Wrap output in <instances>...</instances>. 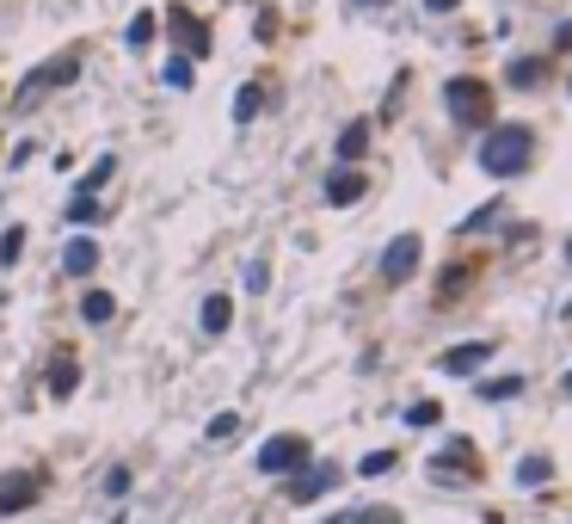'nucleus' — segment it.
Listing matches in <instances>:
<instances>
[{"mask_svg": "<svg viewBox=\"0 0 572 524\" xmlns=\"http://www.w3.org/2000/svg\"><path fill=\"white\" fill-rule=\"evenodd\" d=\"M530 161H535L530 123H499V130H486V142H480V167L493 179H518Z\"/></svg>", "mask_w": 572, "mask_h": 524, "instance_id": "obj_1", "label": "nucleus"}, {"mask_svg": "<svg viewBox=\"0 0 572 524\" xmlns=\"http://www.w3.org/2000/svg\"><path fill=\"white\" fill-rule=\"evenodd\" d=\"M443 99H450V118L455 123H486V118H493V93H486V81L455 75V81L443 87Z\"/></svg>", "mask_w": 572, "mask_h": 524, "instance_id": "obj_2", "label": "nucleus"}, {"mask_svg": "<svg viewBox=\"0 0 572 524\" xmlns=\"http://www.w3.org/2000/svg\"><path fill=\"white\" fill-rule=\"evenodd\" d=\"M308 463V438H295V432H283V438H271L265 451H259V469L265 475H290Z\"/></svg>", "mask_w": 572, "mask_h": 524, "instance_id": "obj_3", "label": "nucleus"}, {"mask_svg": "<svg viewBox=\"0 0 572 524\" xmlns=\"http://www.w3.org/2000/svg\"><path fill=\"white\" fill-rule=\"evenodd\" d=\"M74 75H80V62H74V56H56V62H43L38 75H26V87H19V106H31L38 93H50V87L74 81Z\"/></svg>", "mask_w": 572, "mask_h": 524, "instance_id": "obj_4", "label": "nucleus"}, {"mask_svg": "<svg viewBox=\"0 0 572 524\" xmlns=\"http://www.w3.org/2000/svg\"><path fill=\"white\" fill-rule=\"evenodd\" d=\"M419 271V235H394L388 241V254H382V278L388 284H407Z\"/></svg>", "mask_w": 572, "mask_h": 524, "instance_id": "obj_5", "label": "nucleus"}, {"mask_svg": "<svg viewBox=\"0 0 572 524\" xmlns=\"http://www.w3.org/2000/svg\"><path fill=\"white\" fill-rule=\"evenodd\" d=\"M486 358H493V339H468V346H450V352H443V377H474Z\"/></svg>", "mask_w": 572, "mask_h": 524, "instance_id": "obj_6", "label": "nucleus"}, {"mask_svg": "<svg viewBox=\"0 0 572 524\" xmlns=\"http://www.w3.org/2000/svg\"><path fill=\"white\" fill-rule=\"evenodd\" d=\"M333 482H339V469H333V463H314V469H295V475H290V500H295V506H308V500H320V494H327Z\"/></svg>", "mask_w": 572, "mask_h": 524, "instance_id": "obj_7", "label": "nucleus"}, {"mask_svg": "<svg viewBox=\"0 0 572 524\" xmlns=\"http://www.w3.org/2000/svg\"><path fill=\"white\" fill-rule=\"evenodd\" d=\"M474 469V444L468 438H450L443 444V457H431V482H455V475Z\"/></svg>", "mask_w": 572, "mask_h": 524, "instance_id": "obj_8", "label": "nucleus"}, {"mask_svg": "<svg viewBox=\"0 0 572 524\" xmlns=\"http://www.w3.org/2000/svg\"><path fill=\"white\" fill-rule=\"evenodd\" d=\"M31 500H38V482H31V475H7V482H0V512H26Z\"/></svg>", "mask_w": 572, "mask_h": 524, "instance_id": "obj_9", "label": "nucleus"}, {"mask_svg": "<svg viewBox=\"0 0 572 524\" xmlns=\"http://www.w3.org/2000/svg\"><path fill=\"white\" fill-rule=\"evenodd\" d=\"M167 26H173V38L185 43L191 56H203V43H210V38H203V26H198L191 13H167Z\"/></svg>", "mask_w": 572, "mask_h": 524, "instance_id": "obj_10", "label": "nucleus"}, {"mask_svg": "<svg viewBox=\"0 0 572 524\" xmlns=\"http://www.w3.org/2000/svg\"><path fill=\"white\" fill-rule=\"evenodd\" d=\"M358 198H363V174H351V167H345V174L327 179V204H358Z\"/></svg>", "mask_w": 572, "mask_h": 524, "instance_id": "obj_11", "label": "nucleus"}, {"mask_svg": "<svg viewBox=\"0 0 572 524\" xmlns=\"http://www.w3.org/2000/svg\"><path fill=\"white\" fill-rule=\"evenodd\" d=\"M62 266H68V278H87V271L99 266V247H93V241H68Z\"/></svg>", "mask_w": 572, "mask_h": 524, "instance_id": "obj_12", "label": "nucleus"}, {"mask_svg": "<svg viewBox=\"0 0 572 524\" xmlns=\"http://www.w3.org/2000/svg\"><path fill=\"white\" fill-rule=\"evenodd\" d=\"M363 148H370V123H345V136H339V161H363Z\"/></svg>", "mask_w": 572, "mask_h": 524, "instance_id": "obj_13", "label": "nucleus"}, {"mask_svg": "<svg viewBox=\"0 0 572 524\" xmlns=\"http://www.w3.org/2000/svg\"><path fill=\"white\" fill-rule=\"evenodd\" d=\"M228 322H234V303H228V296H210V303H203V334H228Z\"/></svg>", "mask_w": 572, "mask_h": 524, "instance_id": "obj_14", "label": "nucleus"}, {"mask_svg": "<svg viewBox=\"0 0 572 524\" xmlns=\"http://www.w3.org/2000/svg\"><path fill=\"white\" fill-rule=\"evenodd\" d=\"M548 475H554V463H548V457H523V463H518V482H523V487H542Z\"/></svg>", "mask_w": 572, "mask_h": 524, "instance_id": "obj_15", "label": "nucleus"}, {"mask_svg": "<svg viewBox=\"0 0 572 524\" xmlns=\"http://www.w3.org/2000/svg\"><path fill=\"white\" fill-rule=\"evenodd\" d=\"M99 216H106V210H99L93 191H74V204H68V223H99Z\"/></svg>", "mask_w": 572, "mask_h": 524, "instance_id": "obj_16", "label": "nucleus"}, {"mask_svg": "<svg viewBox=\"0 0 572 524\" xmlns=\"http://www.w3.org/2000/svg\"><path fill=\"white\" fill-rule=\"evenodd\" d=\"M548 75V62H535V56H523V62H511V87H535Z\"/></svg>", "mask_w": 572, "mask_h": 524, "instance_id": "obj_17", "label": "nucleus"}, {"mask_svg": "<svg viewBox=\"0 0 572 524\" xmlns=\"http://www.w3.org/2000/svg\"><path fill=\"white\" fill-rule=\"evenodd\" d=\"M74 383H80V364H74V358H62V364L50 370V389H56V395H74Z\"/></svg>", "mask_w": 572, "mask_h": 524, "instance_id": "obj_18", "label": "nucleus"}, {"mask_svg": "<svg viewBox=\"0 0 572 524\" xmlns=\"http://www.w3.org/2000/svg\"><path fill=\"white\" fill-rule=\"evenodd\" d=\"M111 309H118V303H111L106 290H93V296H87V303H80V315H87V322H93V327H99V322H111Z\"/></svg>", "mask_w": 572, "mask_h": 524, "instance_id": "obj_19", "label": "nucleus"}, {"mask_svg": "<svg viewBox=\"0 0 572 524\" xmlns=\"http://www.w3.org/2000/svg\"><path fill=\"white\" fill-rule=\"evenodd\" d=\"M259 99H265L259 87H240V93H234V118H240V123H253V118H259Z\"/></svg>", "mask_w": 572, "mask_h": 524, "instance_id": "obj_20", "label": "nucleus"}, {"mask_svg": "<svg viewBox=\"0 0 572 524\" xmlns=\"http://www.w3.org/2000/svg\"><path fill=\"white\" fill-rule=\"evenodd\" d=\"M19 254H26V229H7L0 235V266H19Z\"/></svg>", "mask_w": 572, "mask_h": 524, "instance_id": "obj_21", "label": "nucleus"}, {"mask_svg": "<svg viewBox=\"0 0 572 524\" xmlns=\"http://www.w3.org/2000/svg\"><path fill=\"white\" fill-rule=\"evenodd\" d=\"M518 389H523L518 377H493V383H480V395H486V402H511Z\"/></svg>", "mask_w": 572, "mask_h": 524, "instance_id": "obj_22", "label": "nucleus"}, {"mask_svg": "<svg viewBox=\"0 0 572 524\" xmlns=\"http://www.w3.org/2000/svg\"><path fill=\"white\" fill-rule=\"evenodd\" d=\"M148 38H154V13H136L130 19V50H142Z\"/></svg>", "mask_w": 572, "mask_h": 524, "instance_id": "obj_23", "label": "nucleus"}, {"mask_svg": "<svg viewBox=\"0 0 572 524\" xmlns=\"http://www.w3.org/2000/svg\"><path fill=\"white\" fill-rule=\"evenodd\" d=\"M407 426H438V402H413L407 407Z\"/></svg>", "mask_w": 572, "mask_h": 524, "instance_id": "obj_24", "label": "nucleus"}, {"mask_svg": "<svg viewBox=\"0 0 572 524\" xmlns=\"http://www.w3.org/2000/svg\"><path fill=\"white\" fill-rule=\"evenodd\" d=\"M499 210H505V204H486V210H480V216H468L462 229H468V235H480V229H493V223H499Z\"/></svg>", "mask_w": 572, "mask_h": 524, "instance_id": "obj_25", "label": "nucleus"}, {"mask_svg": "<svg viewBox=\"0 0 572 524\" xmlns=\"http://www.w3.org/2000/svg\"><path fill=\"white\" fill-rule=\"evenodd\" d=\"M394 469V451H370V457H363V475H388Z\"/></svg>", "mask_w": 572, "mask_h": 524, "instance_id": "obj_26", "label": "nucleus"}, {"mask_svg": "<svg viewBox=\"0 0 572 524\" xmlns=\"http://www.w3.org/2000/svg\"><path fill=\"white\" fill-rule=\"evenodd\" d=\"M265 284H271V271L253 259V266H247V290H265Z\"/></svg>", "mask_w": 572, "mask_h": 524, "instance_id": "obj_27", "label": "nucleus"}, {"mask_svg": "<svg viewBox=\"0 0 572 524\" xmlns=\"http://www.w3.org/2000/svg\"><path fill=\"white\" fill-rule=\"evenodd\" d=\"M234 426H240V419H234V414H222V419H210V438H234Z\"/></svg>", "mask_w": 572, "mask_h": 524, "instance_id": "obj_28", "label": "nucleus"}, {"mask_svg": "<svg viewBox=\"0 0 572 524\" xmlns=\"http://www.w3.org/2000/svg\"><path fill=\"white\" fill-rule=\"evenodd\" d=\"M106 179H111V161H99L93 174H87V186H80V191H99V186H106Z\"/></svg>", "mask_w": 572, "mask_h": 524, "instance_id": "obj_29", "label": "nucleus"}, {"mask_svg": "<svg viewBox=\"0 0 572 524\" xmlns=\"http://www.w3.org/2000/svg\"><path fill=\"white\" fill-rule=\"evenodd\" d=\"M351 524H394V512H382V506H375V512H358Z\"/></svg>", "mask_w": 572, "mask_h": 524, "instance_id": "obj_30", "label": "nucleus"}, {"mask_svg": "<svg viewBox=\"0 0 572 524\" xmlns=\"http://www.w3.org/2000/svg\"><path fill=\"white\" fill-rule=\"evenodd\" d=\"M431 13H455V7H462V0H425Z\"/></svg>", "mask_w": 572, "mask_h": 524, "instance_id": "obj_31", "label": "nucleus"}, {"mask_svg": "<svg viewBox=\"0 0 572 524\" xmlns=\"http://www.w3.org/2000/svg\"><path fill=\"white\" fill-rule=\"evenodd\" d=\"M358 7H388V0H358Z\"/></svg>", "mask_w": 572, "mask_h": 524, "instance_id": "obj_32", "label": "nucleus"}, {"mask_svg": "<svg viewBox=\"0 0 572 524\" xmlns=\"http://www.w3.org/2000/svg\"><path fill=\"white\" fill-rule=\"evenodd\" d=\"M560 43H572V26H566V31H560Z\"/></svg>", "mask_w": 572, "mask_h": 524, "instance_id": "obj_33", "label": "nucleus"}, {"mask_svg": "<svg viewBox=\"0 0 572 524\" xmlns=\"http://www.w3.org/2000/svg\"><path fill=\"white\" fill-rule=\"evenodd\" d=\"M566 395H572V370H566Z\"/></svg>", "mask_w": 572, "mask_h": 524, "instance_id": "obj_34", "label": "nucleus"}, {"mask_svg": "<svg viewBox=\"0 0 572 524\" xmlns=\"http://www.w3.org/2000/svg\"><path fill=\"white\" fill-rule=\"evenodd\" d=\"M566 259H572V241H566Z\"/></svg>", "mask_w": 572, "mask_h": 524, "instance_id": "obj_35", "label": "nucleus"}]
</instances>
